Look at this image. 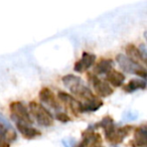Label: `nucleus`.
<instances>
[{
    "mask_svg": "<svg viewBox=\"0 0 147 147\" xmlns=\"http://www.w3.org/2000/svg\"><path fill=\"white\" fill-rule=\"evenodd\" d=\"M63 83L75 96H77L80 100H83L84 102L90 101L96 97L92 93V91L85 85V83L80 77L67 75L63 78Z\"/></svg>",
    "mask_w": 147,
    "mask_h": 147,
    "instance_id": "nucleus-1",
    "label": "nucleus"
},
{
    "mask_svg": "<svg viewBox=\"0 0 147 147\" xmlns=\"http://www.w3.org/2000/svg\"><path fill=\"white\" fill-rule=\"evenodd\" d=\"M116 61L118 63V65L121 67V69L126 71V73L135 74V75H137V76L141 77L143 79L146 78V69L140 63L132 61V59H129L128 57H126L124 55H118L116 57Z\"/></svg>",
    "mask_w": 147,
    "mask_h": 147,
    "instance_id": "nucleus-2",
    "label": "nucleus"
},
{
    "mask_svg": "<svg viewBox=\"0 0 147 147\" xmlns=\"http://www.w3.org/2000/svg\"><path fill=\"white\" fill-rule=\"evenodd\" d=\"M29 110H30L31 114L35 118V120L37 121V123L40 124L41 126L49 127L51 125H53V119L51 117V113L45 107L39 105L38 103L36 102L29 103Z\"/></svg>",
    "mask_w": 147,
    "mask_h": 147,
    "instance_id": "nucleus-3",
    "label": "nucleus"
},
{
    "mask_svg": "<svg viewBox=\"0 0 147 147\" xmlns=\"http://www.w3.org/2000/svg\"><path fill=\"white\" fill-rule=\"evenodd\" d=\"M11 113V118L15 121V123H23V124L30 125L32 124L29 113L26 107L21 102H13L9 106Z\"/></svg>",
    "mask_w": 147,
    "mask_h": 147,
    "instance_id": "nucleus-4",
    "label": "nucleus"
},
{
    "mask_svg": "<svg viewBox=\"0 0 147 147\" xmlns=\"http://www.w3.org/2000/svg\"><path fill=\"white\" fill-rule=\"evenodd\" d=\"M0 137L4 139L5 142H13L17 138L15 129L1 113H0Z\"/></svg>",
    "mask_w": 147,
    "mask_h": 147,
    "instance_id": "nucleus-5",
    "label": "nucleus"
},
{
    "mask_svg": "<svg viewBox=\"0 0 147 147\" xmlns=\"http://www.w3.org/2000/svg\"><path fill=\"white\" fill-rule=\"evenodd\" d=\"M89 78H90V81L92 82L95 92L97 93L98 96L109 97L110 95L113 94V89L111 88L109 83L100 80L97 76H93V75H89Z\"/></svg>",
    "mask_w": 147,
    "mask_h": 147,
    "instance_id": "nucleus-6",
    "label": "nucleus"
},
{
    "mask_svg": "<svg viewBox=\"0 0 147 147\" xmlns=\"http://www.w3.org/2000/svg\"><path fill=\"white\" fill-rule=\"evenodd\" d=\"M95 59H96V57L94 55L89 53H84L80 61L76 63V65L74 67V69L78 71V73H83V71H87L89 67H91L94 65Z\"/></svg>",
    "mask_w": 147,
    "mask_h": 147,
    "instance_id": "nucleus-7",
    "label": "nucleus"
},
{
    "mask_svg": "<svg viewBox=\"0 0 147 147\" xmlns=\"http://www.w3.org/2000/svg\"><path fill=\"white\" fill-rule=\"evenodd\" d=\"M59 99L63 103H65V106H67L74 113H80L81 112V102L78 100H76L75 98L71 96V95L67 94L65 92H59L57 94Z\"/></svg>",
    "mask_w": 147,
    "mask_h": 147,
    "instance_id": "nucleus-8",
    "label": "nucleus"
},
{
    "mask_svg": "<svg viewBox=\"0 0 147 147\" xmlns=\"http://www.w3.org/2000/svg\"><path fill=\"white\" fill-rule=\"evenodd\" d=\"M39 99L42 101L45 104H47V106H49L51 108L57 110L59 109V104L57 102V100L55 99L53 93L51 92V90H49V88H43L39 92Z\"/></svg>",
    "mask_w": 147,
    "mask_h": 147,
    "instance_id": "nucleus-9",
    "label": "nucleus"
},
{
    "mask_svg": "<svg viewBox=\"0 0 147 147\" xmlns=\"http://www.w3.org/2000/svg\"><path fill=\"white\" fill-rule=\"evenodd\" d=\"M146 127L142 126L139 127L138 129H136L134 133V139H133V142L130 144H132L133 146L137 147H146L147 145V140H146Z\"/></svg>",
    "mask_w": 147,
    "mask_h": 147,
    "instance_id": "nucleus-10",
    "label": "nucleus"
},
{
    "mask_svg": "<svg viewBox=\"0 0 147 147\" xmlns=\"http://www.w3.org/2000/svg\"><path fill=\"white\" fill-rule=\"evenodd\" d=\"M16 126L18 131L22 134V136L27 139H33L40 135V132L36 129L30 127V125L23 124V123H16Z\"/></svg>",
    "mask_w": 147,
    "mask_h": 147,
    "instance_id": "nucleus-11",
    "label": "nucleus"
},
{
    "mask_svg": "<svg viewBox=\"0 0 147 147\" xmlns=\"http://www.w3.org/2000/svg\"><path fill=\"white\" fill-rule=\"evenodd\" d=\"M103 105V101L100 100L98 97H95L94 99L87 102H81V112H94L100 109Z\"/></svg>",
    "mask_w": 147,
    "mask_h": 147,
    "instance_id": "nucleus-12",
    "label": "nucleus"
},
{
    "mask_svg": "<svg viewBox=\"0 0 147 147\" xmlns=\"http://www.w3.org/2000/svg\"><path fill=\"white\" fill-rule=\"evenodd\" d=\"M106 75H107V76H106L107 82H108L109 84L112 85V86L120 87L121 85L124 83L125 77L123 76L121 73L115 71V69H111V71H109Z\"/></svg>",
    "mask_w": 147,
    "mask_h": 147,
    "instance_id": "nucleus-13",
    "label": "nucleus"
},
{
    "mask_svg": "<svg viewBox=\"0 0 147 147\" xmlns=\"http://www.w3.org/2000/svg\"><path fill=\"white\" fill-rule=\"evenodd\" d=\"M126 53H127V57H129V59H131L132 61H136V63H145V59L143 57V55H141L140 51H139V49H137L135 45H128L126 47Z\"/></svg>",
    "mask_w": 147,
    "mask_h": 147,
    "instance_id": "nucleus-14",
    "label": "nucleus"
},
{
    "mask_svg": "<svg viewBox=\"0 0 147 147\" xmlns=\"http://www.w3.org/2000/svg\"><path fill=\"white\" fill-rule=\"evenodd\" d=\"M113 61L111 59H101L98 63H97L96 67H95L94 71L97 75H103V74H107L109 71L112 69Z\"/></svg>",
    "mask_w": 147,
    "mask_h": 147,
    "instance_id": "nucleus-15",
    "label": "nucleus"
},
{
    "mask_svg": "<svg viewBox=\"0 0 147 147\" xmlns=\"http://www.w3.org/2000/svg\"><path fill=\"white\" fill-rule=\"evenodd\" d=\"M146 88V83L145 81L141 80H131L127 85L124 86V91L127 93H132L136 90H143Z\"/></svg>",
    "mask_w": 147,
    "mask_h": 147,
    "instance_id": "nucleus-16",
    "label": "nucleus"
},
{
    "mask_svg": "<svg viewBox=\"0 0 147 147\" xmlns=\"http://www.w3.org/2000/svg\"><path fill=\"white\" fill-rule=\"evenodd\" d=\"M57 119L59 121H61V122H69V116H67V114H65V113H59V114H57Z\"/></svg>",
    "mask_w": 147,
    "mask_h": 147,
    "instance_id": "nucleus-17",
    "label": "nucleus"
},
{
    "mask_svg": "<svg viewBox=\"0 0 147 147\" xmlns=\"http://www.w3.org/2000/svg\"><path fill=\"white\" fill-rule=\"evenodd\" d=\"M0 147H8V144L4 141H1L0 140Z\"/></svg>",
    "mask_w": 147,
    "mask_h": 147,
    "instance_id": "nucleus-18",
    "label": "nucleus"
}]
</instances>
